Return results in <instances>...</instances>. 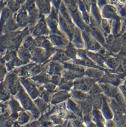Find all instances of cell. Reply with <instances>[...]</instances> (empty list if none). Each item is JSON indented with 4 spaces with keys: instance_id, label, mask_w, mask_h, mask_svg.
Listing matches in <instances>:
<instances>
[{
    "instance_id": "cell-1",
    "label": "cell",
    "mask_w": 126,
    "mask_h": 127,
    "mask_svg": "<svg viewBox=\"0 0 126 127\" xmlns=\"http://www.w3.org/2000/svg\"><path fill=\"white\" fill-rule=\"evenodd\" d=\"M93 84L92 81L91 80H86L82 83L81 88L83 90H89Z\"/></svg>"
},
{
    "instance_id": "cell-2",
    "label": "cell",
    "mask_w": 126,
    "mask_h": 127,
    "mask_svg": "<svg viewBox=\"0 0 126 127\" xmlns=\"http://www.w3.org/2000/svg\"><path fill=\"white\" fill-rule=\"evenodd\" d=\"M93 104L97 108L100 107L102 105V99L99 96H96L93 99Z\"/></svg>"
},
{
    "instance_id": "cell-3",
    "label": "cell",
    "mask_w": 126,
    "mask_h": 127,
    "mask_svg": "<svg viewBox=\"0 0 126 127\" xmlns=\"http://www.w3.org/2000/svg\"><path fill=\"white\" fill-rule=\"evenodd\" d=\"M75 95L76 96V97H77L78 98H79L81 99H84V98H85L86 97V95L83 93L81 91H77L75 94Z\"/></svg>"
},
{
    "instance_id": "cell-4",
    "label": "cell",
    "mask_w": 126,
    "mask_h": 127,
    "mask_svg": "<svg viewBox=\"0 0 126 127\" xmlns=\"http://www.w3.org/2000/svg\"><path fill=\"white\" fill-rule=\"evenodd\" d=\"M107 79L109 82H114L115 81L117 80V77H116V76L114 75H110L108 76Z\"/></svg>"
},
{
    "instance_id": "cell-5",
    "label": "cell",
    "mask_w": 126,
    "mask_h": 127,
    "mask_svg": "<svg viewBox=\"0 0 126 127\" xmlns=\"http://www.w3.org/2000/svg\"><path fill=\"white\" fill-rule=\"evenodd\" d=\"M99 91H100V89H99V88L98 87L95 86L94 87H93V88L92 89V92L96 95L99 94L100 92Z\"/></svg>"
},
{
    "instance_id": "cell-6",
    "label": "cell",
    "mask_w": 126,
    "mask_h": 127,
    "mask_svg": "<svg viewBox=\"0 0 126 127\" xmlns=\"http://www.w3.org/2000/svg\"><path fill=\"white\" fill-rule=\"evenodd\" d=\"M118 61L116 59H112L111 60V64L114 67H117L118 66Z\"/></svg>"
},
{
    "instance_id": "cell-7",
    "label": "cell",
    "mask_w": 126,
    "mask_h": 127,
    "mask_svg": "<svg viewBox=\"0 0 126 127\" xmlns=\"http://www.w3.org/2000/svg\"><path fill=\"white\" fill-rule=\"evenodd\" d=\"M118 98L119 100V101L121 103L124 104L125 102V100L124 98V97L121 95H118Z\"/></svg>"
},
{
    "instance_id": "cell-8",
    "label": "cell",
    "mask_w": 126,
    "mask_h": 127,
    "mask_svg": "<svg viewBox=\"0 0 126 127\" xmlns=\"http://www.w3.org/2000/svg\"><path fill=\"white\" fill-rule=\"evenodd\" d=\"M85 108L86 110H90L91 109V104L89 102H87L85 105Z\"/></svg>"
},
{
    "instance_id": "cell-9",
    "label": "cell",
    "mask_w": 126,
    "mask_h": 127,
    "mask_svg": "<svg viewBox=\"0 0 126 127\" xmlns=\"http://www.w3.org/2000/svg\"><path fill=\"white\" fill-rule=\"evenodd\" d=\"M122 66L124 69L126 70V59H124L122 61Z\"/></svg>"
},
{
    "instance_id": "cell-10",
    "label": "cell",
    "mask_w": 126,
    "mask_h": 127,
    "mask_svg": "<svg viewBox=\"0 0 126 127\" xmlns=\"http://www.w3.org/2000/svg\"><path fill=\"white\" fill-rule=\"evenodd\" d=\"M28 127H39V124L38 123H34L31 124Z\"/></svg>"
}]
</instances>
